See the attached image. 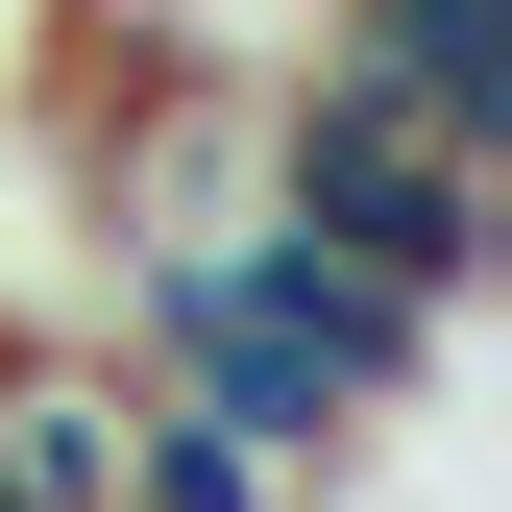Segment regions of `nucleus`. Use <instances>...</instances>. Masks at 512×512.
Wrapping results in <instances>:
<instances>
[{
	"mask_svg": "<svg viewBox=\"0 0 512 512\" xmlns=\"http://www.w3.org/2000/svg\"><path fill=\"white\" fill-rule=\"evenodd\" d=\"M0 512H122V366H0Z\"/></svg>",
	"mask_w": 512,
	"mask_h": 512,
	"instance_id": "f03ea898",
	"label": "nucleus"
},
{
	"mask_svg": "<svg viewBox=\"0 0 512 512\" xmlns=\"http://www.w3.org/2000/svg\"><path fill=\"white\" fill-rule=\"evenodd\" d=\"M244 147H269V220H293V244H342V269H391V293H439V317L488 293V196H512V171H488V147H439L391 74L293 49V74L244 98Z\"/></svg>",
	"mask_w": 512,
	"mask_h": 512,
	"instance_id": "f257e3e1",
	"label": "nucleus"
},
{
	"mask_svg": "<svg viewBox=\"0 0 512 512\" xmlns=\"http://www.w3.org/2000/svg\"><path fill=\"white\" fill-rule=\"evenodd\" d=\"M122 512H317L269 439H220L196 391H122Z\"/></svg>",
	"mask_w": 512,
	"mask_h": 512,
	"instance_id": "7ed1b4c3",
	"label": "nucleus"
}]
</instances>
